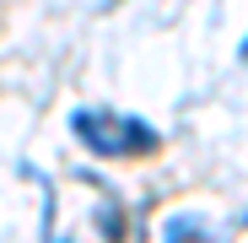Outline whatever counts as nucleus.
I'll list each match as a JSON object with an SVG mask.
<instances>
[{
  "mask_svg": "<svg viewBox=\"0 0 248 243\" xmlns=\"http://www.w3.org/2000/svg\"><path fill=\"white\" fill-rule=\"evenodd\" d=\"M205 227H200V216H173L168 227H162V243H194Z\"/></svg>",
  "mask_w": 248,
  "mask_h": 243,
  "instance_id": "f03ea898",
  "label": "nucleus"
},
{
  "mask_svg": "<svg viewBox=\"0 0 248 243\" xmlns=\"http://www.w3.org/2000/svg\"><path fill=\"white\" fill-rule=\"evenodd\" d=\"M70 130L87 141L92 157H130V151H156V146H162V135L146 125V119L108 113V108H81V113H70Z\"/></svg>",
  "mask_w": 248,
  "mask_h": 243,
  "instance_id": "f257e3e1",
  "label": "nucleus"
},
{
  "mask_svg": "<svg viewBox=\"0 0 248 243\" xmlns=\"http://www.w3.org/2000/svg\"><path fill=\"white\" fill-rule=\"evenodd\" d=\"M97 222H103V232H108V238H113V243H119V238H124V232H119V211H113V206H103V216H97Z\"/></svg>",
  "mask_w": 248,
  "mask_h": 243,
  "instance_id": "7ed1b4c3",
  "label": "nucleus"
},
{
  "mask_svg": "<svg viewBox=\"0 0 248 243\" xmlns=\"http://www.w3.org/2000/svg\"><path fill=\"white\" fill-rule=\"evenodd\" d=\"M243 222H248V216H243Z\"/></svg>",
  "mask_w": 248,
  "mask_h": 243,
  "instance_id": "20e7f679",
  "label": "nucleus"
}]
</instances>
